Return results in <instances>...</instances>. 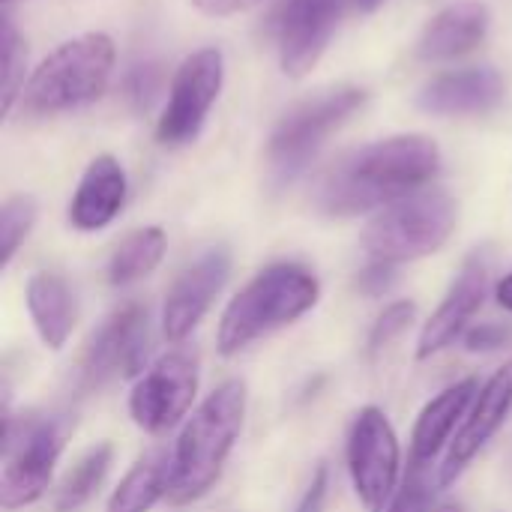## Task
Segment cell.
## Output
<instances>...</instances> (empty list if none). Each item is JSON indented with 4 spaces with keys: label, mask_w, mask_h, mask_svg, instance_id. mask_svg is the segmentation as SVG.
I'll return each mask as SVG.
<instances>
[{
    "label": "cell",
    "mask_w": 512,
    "mask_h": 512,
    "mask_svg": "<svg viewBox=\"0 0 512 512\" xmlns=\"http://www.w3.org/2000/svg\"><path fill=\"white\" fill-rule=\"evenodd\" d=\"M477 393H480V381L465 378V381L447 387L444 393H438L432 402H426V408L420 411L414 432H411V462L435 465L438 453L444 447H450L453 435L459 432L462 420L468 417Z\"/></svg>",
    "instance_id": "e0dca14e"
},
{
    "label": "cell",
    "mask_w": 512,
    "mask_h": 512,
    "mask_svg": "<svg viewBox=\"0 0 512 512\" xmlns=\"http://www.w3.org/2000/svg\"><path fill=\"white\" fill-rule=\"evenodd\" d=\"M512 414V360H507L477 393L468 417L462 420L459 432L450 441V450L444 456V465L438 468V486H453L465 468L480 456V450L501 432Z\"/></svg>",
    "instance_id": "5bb4252c"
},
{
    "label": "cell",
    "mask_w": 512,
    "mask_h": 512,
    "mask_svg": "<svg viewBox=\"0 0 512 512\" xmlns=\"http://www.w3.org/2000/svg\"><path fill=\"white\" fill-rule=\"evenodd\" d=\"M204 15H237V12H246V9H252V6H258V3H264V0H192Z\"/></svg>",
    "instance_id": "1f68e13d"
},
{
    "label": "cell",
    "mask_w": 512,
    "mask_h": 512,
    "mask_svg": "<svg viewBox=\"0 0 512 512\" xmlns=\"http://www.w3.org/2000/svg\"><path fill=\"white\" fill-rule=\"evenodd\" d=\"M393 279H396L393 264L372 261V264L360 273L357 285H360V291H363V294H369V297H381V294L393 285Z\"/></svg>",
    "instance_id": "4dcf8cb0"
},
{
    "label": "cell",
    "mask_w": 512,
    "mask_h": 512,
    "mask_svg": "<svg viewBox=\"0 0 512 512\" xmlns=\"http://www.w3.org/2000/svg\"><path fill=\"white\" fill-rule=\"evenodd\" d=\"M114 69V42L105 33H84L51 51L24 84L30 114H60L96 102Z\"/></svg>",
    "instance_id": "277c9868"
},
{
    "label": "cell",
    "mask_w": 512,
    "mask_h": 512,
    "mask_svg": "<svg viewBox=\"0 0 512 512\" xmlns=\"http://www.w3.org/2000/svg\"><path fill=\"white\" fill-rule=\"evenodd\" d=\"M27 312H30L33 330L45 348L60 351L69 342V336L75 330L78 306H75V294L63 276L48 273V270L33 273L27 279Z\"/></svg>",
    "instance_id": "ffe728a7"
},
{
    "label": "cell",
    "mask_w": 512,
    "mask_h": 512,
    "mask_svg": "<svg viewBox=\"0 0 512 512\" xmlns=\"http://www.w3.org/2000/svg\"><path fill=\"white\" fill-rule=\"evenodd\" d=\"M126 201V174L114 156H96L69 204V222L78 231H102L117 219Z\"/></svg>",
    "instance_id": "ac0fdd59"
},
{
    "label": "cell",
    "mask_w": 512,
    "mask_h": 512,
    "mask_svg": "<svg viewBox=\"0 0 512 512\" xmlns=\"http://www.w3.org/2000/svg\"><path fill=\"white\" fill-rule=\"evenodd\" d=\"M501 99H504V78L492 66L444 72L432 78L417 96L423 111L441 114V117L483 114V111H492Z\"/></svg>",
    "instance_id": "2e32d148"
},
{
    "label": "cell",
    "mask_w": 512,
    "mask_h": 512,
    "mask_svg": "<svg viewBox=\"0 0 512 512\" xmlns=\"http://www.w3.org/2000/svg\"><path fill=\"white\" fill-rule=\"evenodd\" d=\"M441 168V150L426 135H393L342 156L318 183L315 204L327 216L384 210L420 192Z\"/></svg>",
    "instance_id": "6da1fadb"
},
{
    "label": "cell",
    "mask_w": 512,
    "mask_h": 512,
    "mask_svg": "<svg viewBox=\"0 0 512 512\" xmlns=\"http://www.w3.org/2000/svg\"><path fill=\"white\" fill-rule=\"evenodd\" d=\"M168 486H171V456L153 450L126 471V477L111 492L105 512H150L162 498H168Z\"/></svg>",
    "instance_id": "44dd1931"
},
{
    "label": "cell",
    "mask_w": 512,
    "mask_h": 512,
    "mask_svg": "<svg viewBox=\"0 0 512 512\" xmlns=\"http://www.w3.org/2000/svg\"><path fill=\"white\" fill-rule=\"evenodd\" d=\"M456 201L441 189H420L378 210L363 231V249L381 264H408L435 255L456 228Z\"/></svg>",
    "instance_id": "5b68a950"
},
{
    "label": "cell",
    "mask_w": 512,
    "mask_h": 512,
    "mask_svg": "<svg viewBox=\"0 0 512 512\" xmlns=\"http://www.w3.org/2000/svg\"><path fill=\"white\" fill-rule=\"evenodd\" d=\"M114 459V447L111 444H96L90 450H84L75 465L63 474L60 486L54 489V512H78L102 486L108 468Z\"/></svg>",
    "instance_id": "603a6c76"
},
{
    "label": "cell",
    "mask_w": 512,
    "mask_h": 512,
    "mask_svg": "<svg viewBox=\"0 0 512 512\" xmlns=\"http://www.w3.org/2000/svg\"><path fill=\"white\" fill-rule=\"evenodd\" d=\"M348 471L366 512H387L402 477V447L390 417L366 405L348 432Z\"/></svg>",
    "instance_id": "ba28073f"
},
{
    "label": "cell",
    "mask_w": 512,
    "mask_h": 512,
    "mask_svg": "<svg viewBox=\"0 0 512 512\" xmlns=\"http://www.w3.org/2000/svg\"><path fill=\"white\" fill-rule=\"evenodd\" d=\"M348 9H357L354 0H285L276 36L282 69L294 78L306 75L330 45L339 21Z\"/></svg>",
    "instance_id": "4fadbf2b"
},
{
    "label": "cell",
    "mask_w": 512,
    "mask_h": 512,
    "mask_svg": "<svg viewBox=\"0 0 512 512\" xmlns=\"http://www.w3.org/2000/svg\"><path fill=\"white\" fill-rule=\"evenodd\" d=\"M321 285L300 264H270L225 306L216 330L222 357H234L252 342L294 324L318 306Z\"/></svg>",
    "instance_id": "3957f363"
},
{
    "label": "cell",
    "mask_w": 512,
    "mask_h": 512,
    "mask_svg": "<svg viewBox=\"0 0 512 512\" xmlns=\"http://www.w3.org/2000/svg\"><path fill=\"white\" fill-rule=\"evenodd\" d=\"M486 294H489V258L483 252H474L462 264L441 306L423 324L417 339V360H432L435 354L447 351L456 339H462L471 330L477 312L483 309Z\"/></svg>",
    "instance_id": "9a60e30c"
},
{
    "label": "cell",
    "mask_w": 512,
    "mask_h": 512,
    "mask_svg": "<svg viewBox=\"0 0 512 512\" xmlns=\"http://www.w3.org/2000/svg\"><path fill=\"white\" fill-rule=\"evenodd\" d=\"M414 315H417V306H414L411 300L390 303V306L378 315V321H375V327H372V333H369V354L375 357V354H381L390 342H396V339L411 327Z\"/></svg>",
    "instance_id": "4316f807"
},
{
    "label": "cell",
    "mask_w": 512,
    "mask_h": 512,
    "mask_svg": "<svg viewBox=\"0 0 512 512\" xmlns=\"http://www.w3.org/2000/svg\"><path fill=\"white\" fill-rule=\"evenodd\" d=\"M231 276V252L225 246H210L201 252L168 288L162 306V336L180 345L210 312L213 300Z\"/></svg>",
    "instance_id": "7c38bea8"
},
{
    "label": "cell",
    "mask_w": 512,
    "mask_h": 512,
    "mask_svg": "<svg viewBox=\"0 0 512 512\" xmlns=\"http://www.w3.org/2000/svg\"><path fill=\"white\" fill-rule=\"evenodd\" d=\"M246 402H249L246 384L240 378H228L186 420L171 450L168 501L174 507L195 504L216 486L243 432Z\"/></svg>",
    "instance_id": "7a4b0ae2"
},
{
    "label": "cell",
    "mask_w": 512,
    "mask_h": 512,
    "mask_svg": "<svg viewBox=\"0 0 512 512\" xmlns=\"http://www.w3.org/2000/svg\"><path fill=\"white\" fill-rule=\"evenodd\" d=\"M198 393V363L189 351L159 357L129 393V417L147 435L171 432L192 408Z\"/></svg>",
    "instance_id": "30bf717a"
},
{
    "label": "cell",
    "mask_w": 512,
    "mask_h": 512,
    "mask_svg": "<svg viewBox=\"0 0 512 512\" xmlns=\"http://www.w3.org/2000/svg\"><path fill=\"white\" fill-rule=\"evenodd\" d=\"M36 198L30 195H12L0 210V270H9L15 252L27 240V234L36 225Z\"/></svg>",
    "instance_id": "cb8c5ba5"
},
{
    "label": "cell",
    "mask_w": 512,
    "mask_h": 512,
    "mask_svg": "<svg viewBox=\"0 0 512 512\" xmlns=\"http://www.w3.org/2000/svg\"><path fill=\"white\" fill-rule=\"evenodd\" d=\"M462 342H465V348L468 351H480V354H486V351H498V348H504V345H510L512 342V324H498V321H486V324H474L465 336H462Z\"/></svg>",
    "instance_id": "83f0119b"
},
{
    "label": "cell",
    "mask_w": 512,
    "mask_h": 512,
    "mask_svg": "<svg viewBox=\"0 0 512 512\" xmlns=\"http://www.w3.org/2000/svg\"><path fill=\"white\" fill-rule=\"evenodd\" d=\"M165 231L162 228H138L132 231L111 255L108 261V282L123 288L132 282H141L144 276H150L162 258H165Z\"/></svg>",
    "instance_id": "7402d4cb"
},
{
    "label": "cell",
    "mask_w": 512,
    "mask_h": 512,
    "mask_svg": "<svg viewBox=\"0 0 512 512\" xmlns=\"http://www.w3.org/2000/svg\"><path fill=\"white\" fill-rule=\"evenodd\" d=\"M366 93L360 87L342 84L321 90L318 96L294 105L276 126L270 138V171L279 186L291 183L318 156L324 141L363 105Z\"/></svg>",
    "instance_id": "52a82bcc"
},
{
    "label": "cell",
    "mask_w": 512,
    "mask_h": 512,
    "mask_svg": "<svg viewBox=\"0 0 512 512\" xmlns=\"http://www.w3.org/2000/svg\"><path fill=\"white\" fill-rule=\"evenodd\" d=\"M327 495H330V468L321 462L306 486V492L300 495L297 501V510L294 512H324L327 510Z\"/></svg>",
    "instance_id": "f546056e"
},
{
    "label": "cell",
    "mask_w": 512,
    "mask_h": 512,
    "mask_svg": "<svg viewBox=\"0 0 512 512\" xmlns=\"http://www.w3.org/2000/svg\"><path fill=\"white\" fill-rule=\"evenodd\" d=\"M24 63H27V51H24V39L18 36L12 18H3V114L12 111L18 93H24Z\"/></svg>",
    "instance_id": "484cf974"
},
{
    "label": "cell",
    "mask_w": 512,
    "mask_h": 512,
    "mask_svg": "<svg viewBox=\"0 0 512 512\" xmlns=\"http://www.w3.org/2000/svg\"><path fill=\"white\" fill-rule=\"evenodd\" d=\"M489 33V9L480 0H462L441 9L423 30L417 54L426 63L453 60L474 51Z\"/></svg>",
    "instance_id": "d6986e66"
},
{
    "label": "cell",
    "mask_w": 512,
    "mask_h": 512,
    "mask_svg": "<svg viewBox=\"0 0 512 512\" xmlns=\"http://www.w3.org/2000/svg\"><path fill=\"white\" fill-rule=\"evenodd\" d=\"M150 321L147 309L138 303H126L111 312L87 339L81 363H78V390L93 393L114 378H132L144 369Z\"/></svg>",
    "instance_id": "9c48e42d"
},
{
    "label": "cell",
    "mask_w": 512,
    "mask_h": 512,
    "mask_svg": "<svg viewBox=\"0 0 512 512\" xmlns=\"http://www.w3.org/2000/svg\"><path fill=\"white\" fill-rule=\"evenodd\" d=\"M225 78V60L219 48H201L189 54L174 72L168 105L159 117V141L168 147H180L198 138L213 102L219 99Z\"/></svg>",
    "instance_id": "8fae6325"
},
{
    "label": "cell",
    "mask_w": 512,
    "mask_h": 512,
    "mask_svg": "<svg viewBox=\"0 0 512 512\" xmlns=\"http://www.w3.org/2000/svg\"><path fill=\"white\" fill-rule=\"evenodd\" d=\"M438 489L441 486H438V480H432V465L411 462L387 512H435L432 504H435Z\"/></svg>",
    "instance_id": "d4e9b609"
},
{
    "label": "cell",
    "mask_w": 512,
    "mask_h": 512,
    "mask_svg": "<svg viewBox=\"0 0 512 512\" xmlns=\"http://www.w3.org/2000/svg\"><path fill=\"white\" fill-rule=\"evenodd\" d=\"M495 300H498V306H501V309L512 312V273H507V276L498 282V288H495Z\"/></svg>",
    "instance_id": "d6a6232c"
},
{
    "label": "cell",
    "mask_w": 512,
    "mask_h": 512,
    "mask_svg": "<svg viewBox=\"0 0 512 512\" xmlns=\"http://www.w3.org/2000/svg\"><path fill=\"white\" fill-rule=\"evenodd\" d=\"M3 3H15V0H3Z\"/></svg>",
    "instance_id": "d590c367"
},
{
    "label": "cell",
    "mask_w": 512,
    "mask_h": 512,
    "mask_svg": "<svg viewBox=\"0 0 512 512\" xmlns=\"http://www.w3.org/2000/svg\"><path fill=\"white\" fill-rule=\"evenodd\" d=\"M435 512H462V507H456V504H444V507H438Z\"/></svg>",
    "instance_id": "e575fe53"
},
{
    "label": "cell",
    "mask_w": 512,
    "mask_h": 512,
    "mask_svg": "<svg viewBox=\"0 0 512 512\" xmlns=\"http://www.w3.org/2000/svg\"><path fill=\"white\" fill-rule=\"evenodd\" d=\"M66 423L36 411L3 414V468H0V507L21 510L45 498L54 465L66 444Z\"/></svg>",
    "instance_id": "8992f818"
},
{
    "label": "cell",
    "mask_w": 512,
    "mask_h": 512,
    "mask_svg": "<svg viewBox=\"0 0 512 512\" xmlns=\"http://www.w3.org/2000/svg\"><path fill=\"white\" fill-rule=\"evenodd\" d=\"M156 87H159V69L153 63L135 66L129 72V78H126V90H129V99H132L135 108H147L153 93H156Z\"/></svg>",
    "instance_id": "f1b7e54d"
},
{
    "label": "cell",
    "mask_w": 512,
    "mask_h": 512,
    "mask_svg": "<svg viewBox=\"0 0 512 512\" xmlns=\"http://www.w3.org/2000/svg\"><path fill=\"white\" fill-rule=\"evenodd\" d=\"M354 3H357V9H360V12H372V9H378L384 0H354Z\"/></svg>",
    "instance_id": "836d02e7"
}]
</instances>
